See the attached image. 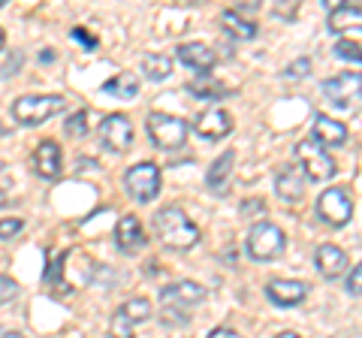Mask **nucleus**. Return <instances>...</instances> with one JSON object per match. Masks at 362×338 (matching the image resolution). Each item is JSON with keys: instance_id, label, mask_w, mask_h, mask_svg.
Here are the masks:
<instances>
[{"instance_id": "nucleus-1", "label": "nucleus", "mask_w": 362, "mask_h": 338, "mask_svg": "<svg viewBox=\"0 0 362 338\" xmlns=\"http://www.w3.org/2000/svg\"><path fill=\"white\" fill-rule=\"evenodd\" d=\"M154 230H157V239L166 247H173V251H190L199 242V227L178 206H166L157 211Z\"/></svg>"}, {"instance_id": "nucleus-2", "label": "nucleus", "mask_w": 362, "mask_h": 338, "mask_svg": "<svg viewBox=\"0 0 362 338\" xmlns=\"http://www.w3.org/2000/svg\"><path fill=\"white\" fill-rule=\"evenodd\" d=\"M296 166L302 169L305 182H329L338 175V163L332 161V154L320 148L314 139H302L296 145Z\"/></svg>"}, {"instance_id": "nucleus-3", "label": "nucleus", "mask_w": 362, "mask_h": 338, "mask_svg": "<svg viewBox=\"0 0 362 338\" xmlns=\"http://www.w3.org/2000/svg\"><path fill=\"white\" fill-rule=\"evenodd\" d=\"M145 127H148L151 142L157 145V148H163V151L185 148L187 133H190V124L175 118V115H169V112H151L148 121H145Z\"/></svg>"}, {"instance_id": "nucleus-4", "label": "nucleus", "mask_w": 362, "mask_h": 338, "mask_svg": "<svg viewBox=\"0 0 362 338\" xmlns=\"http://www.w3.org/2000/svg\"><path fill=\"white\" fill-rule=\"evenodd\" d=\"M287 247V235L281 227H275V223L269 221H259L251 227V233H247V257L257 263H269L275 260V257L284 254Z\"/></svg>"}, {"instance_id": "nucleus-5", "label": "nucleus", "mask_w": 362, "mask_h": 338, "mask_svg": "<svg viewBox=\"0 0 362 338\" xmlns=\"http://www.w3.org/2000/svg\"><path fill=\"white\" fill-rule=\"evenodd\" d=\"M317 218H320L326 227L341 230L344 223L354 218V197H350V187H326L320 197H317Z\"/></svg>"}, {"instance_id": "nucleus-6", "label": "nucleus", "mask_w": 362, "mask_h": 338, "mask_svg": "<svg viewBox=\"0 0 362 338\" xmlns=\"http://www.w3.org/2000/svg\"><path fill=\"white\" fill-rule=\"evenodd\" d=\"M64 109V97L61 94H40V97H18L13 103V118L21 127H37V124L49 121L52 115H58Z\"/></svg>"}, {"instance_id": "nucleus-7", "label": "nucleus", "mask_w": 362, "mask_h": 338, "mask_svg": "<svg viewBox=\"0 0 362 338\" xmlns=\"http://www.w3.org/2000/svg\"><path fill=\"white\" fill-rule=\"evenodd\" d=\"M323 97L341 112L362 109V73H338L323 82Z\"/></svg>"}, {"instance_id": "nucleus-8", "label": "nucleus", "mask_w": 362, "mask_h": 338, "mask_svg": "<svg viewBox=\"0 0 362 338\" xmlns=\"http://www.w3.org/2000/svg\"><path fill=\"white\" fill-rule=\"evenodd\" d=\"M124 187H127V194L136 202H151L157 194H160V187H163L160 166L151 163V161H142V163L130 166L127 173H124Z\"/></svg>"}, {"instance_id": "nucleus-9", "label": "nucleus", "mask_w": 362, "mask_h": 338, "mask_svg": "<svg viewBox=\"0 0 362 338\" xmlns=\"http://www.w3.org/2000/svg\"><path fill=\"white\" fill-rule=\"evenodd\" d=\"M100 142L106 145L109 151H127L133 145V124L127 115H121V112H115V115H106L103 121H100Z\"/></svg>"}, {"instance_id": "nucleus-10", "label": "nucleus", "mask_w": 362, "mask_h": 338, "mask_svg": "<svg viewBox=\"0 0 362 338\" xmlns=\"http://www.w3.org/2000/svg\"><path fill=\"white\" fill-rule=\"evenodd\" d=\"M160 302L163 308H178V311L194 308L199 302H206V287L197 284V281H175V284L163 287Z\"/></svg>"}, {"instance_id": "nucleus-11", "label": "nucleus", "mask_w": 362, "mask_h": 338, "mask_svg": "<svg viewBox=\"0 0 362 338\" xmlns=\"http://www.w3.org/2000/svg\"><path fill=\"white\" fill-rule=\"evenodd\" d=\"M266 296H269L272 305L293 308V305H299V302H305L308 284H305V281H293V278H272L266 284Z\"/></svg>"}, {"instance_id": "nucleus-12", "label": "nucleus", "mask_w": 362, "mask_h": 338, "mask_svg": "<svg viewBox=\"0 0 362 338\" xmlns=\"http://www.w3.org/2000/svg\"><path fill=\"white\" fill-rule=\"evenodd\" d=\"M175 58L181 66H187V70H194L199 76H209L214 70V64H218V54L206 42H185V46L175 49Z\"/></svg>"}, {"instance_id": "nucleus-13", "label": "nucleus", "mask_w": 362, "mask_h": 338, "mask_svg": "<svg viewBox=\"0 0 362 338\" xmlns=\"http://www.w3.org/2000/svg\"><path fill=\"white\" fill-rule=\"evenodd\" d=\"M30 161H33V169H37L40 178H45V182H54V178L61 175V163H64L61 145L54 139H42L37 145V151H33Z\"/></svg>"}, {"instance_id": "nucleus-14", "label": "nucleus", "mask_w": 362, "mask_h": 338, "mask_svg": "<svg viewBox=\"0 0 362 338\" xmlns=\"http://www.w3.org/2000/svg\"><path fill=\"white\" fill-rule=\"evenodd\" d=\"M305 175H302V169L296 163H287V166H281L278 173H275V190H278V197L284 199V202H299L305 197Z\"/></svg>"}, {"instance_id": "nucleus-15", "label": "nucleus", "mask_w": 362, "mask_h": 338, "mask_svg": "<svg viewBox=\"0 0 362 338\" xmlns=\"http://www.w3.org/2000/svg\"><path fill=\"white\" fill-rule=\"evenodd\" d=\"M314 263H317V272H320L326 281H335V278H341V272L347 269V254L338 245L326 242L314 251Z\"/></svg>"}, {"instance_id": "nucleus-16", "label": "nucleus", "mask_w": 362, "mask_h": 338, "mask_svg": "<svg viewBox=\"0 0 362 338\" xmlns=\"http://www.w3.org/2000/svg\"><path fill=\"white\" fill-rule=\"evenodd\" d=\"M115 245L121 247L124 254H136L145 247V230H142V221L136 215H124L115 227Z\"/></svg>"}, {"instance_id": "nucleus-17", "label": "nucleus", "mask_w": 362, "mask_h": 338, "mask_svg": "<svg viewBox=\"0 0 362 338\" xmlns=\"http://www.w3.org/2000/svg\"><path fill=\"white\" fill-rule=\"evenodd\" d=\"M320 148H341L347 142V127L341 121H335L329 115H317L314 118V136H311Z\"/></svg>"}, {"instance_id": "nucleus-18", "label": "nucleus", "mask_w": 362, "mask_h": 338, "mask_svg": "<svg viewBox=\"0 0 362 338\" xmlns=\"http://www.w3.org/2000/svg\"><path fill=\"white\" fill-rule=\"evenodd\" d=\"M194 130L199 133L202 139H223L226 133L233 130V118L226 115L223 109H206L202 115L197 118Z\"/></svg>"}, {"instance_id": "nucleus-19", "label": "nucleus", "mask_w": 362, "mask_h": 338, "mask_svg": "<svg viewBox=\"0 0 362 338\" xmlns=\"http://www.w3.org/2000/svg\"><path fill=\"white\" fill-rule=\"evenodd\" d=\"M233 163H235V151H223L218 161L209 166L206 173V187L211 194H223L226 185H230V175H233Z\"/></svg>"}, {"instance_id": "nucleus-20", "label": "nucleus", "mask_w": 362, "mask_h": 338, "mask_svg": "<svg viewBox=\"0 0 362 338\" xmlns=\"http://www.w3.org/2000/svg\"><path fill=\"white\" fill-rule=\"evenodd\" d=\"M362 30V6H350V4H338L329 13V30L332 33H344V30Z\"/></svg>"}, {"instance_id": "nucleus-21", "label": "nucleus", "mask_w": 362, "mask_h": 338, "mask_svg": "<svg viewBox=\"0 0 362 338\" xmlns=\"http://www.w3.org/2000/svg\"><path fill=\"white\" fill-rule=\"evenodd\" d=\"M221 21H223L226 33L235 37V40H254L257 37V25H254V21H247L242 13H235V9H223Z\"/></svg>"}, {"instance_id": "nucleus-22", "label": "nucleus", "mask_w": 362, "mask_h": 338, "mask_svg": "<svg viewBox=\"0 0 362 338\" xmlns=\"http://www.w3.org/2000/svg\"><path fill=\"white\" fill-rule=\"evenodd\" d=\"M142 76L148 78V82H166V78L173 76V58H166V54H145Z\"/></svg>"}, {"instance_id": "nucleus-23", "label": "nucleus", "mask_w": 362, "mask_h": 338, "mask_svg": "<svg viewBox=\"0 0 362 338\" xmlns=\"http://www.w3.org/2000/svg\"><path fill=\"white\" fill-rule=\"evenodd\" d=\"M187 91L194 97H199V100H221L226 94V88L214 76H197L194 82L187 85Z\"/></svg>"}, {"instance_id": "nucleus-24", "label": "nucleus", "mask_w": 362, "mask_h": 338, "mask_svg": "<svg viewBox=\"0 0 362 338\" xmlns=\"http://www.w3.org/2000/svg\"><path fill=\"white\" fill-rule=\"evenodd\" d=\"M103 91H106V94H115V97H121V100H133L136 94H139V82H136L130 73H121L118 78H112V82L103 85Z\"/></svg>"}, {"instance_id": "nucleus-25", "label": "nucleus", "mask_w": 362, "mask_h": 338, "mask_svg": "<svg viewBox=\"0 0 362 338\" xmlns=\"http://www.w3.org/2000/svg\"><path fill=\"white\" fill-rule=\"evenodd\" d=\"M121 311H124V317H127L133 326H139V323H145L151 317V302L148 299H142V296H136V299H127L121 305Z\"/></svg>"}, {"instance_id": "nucleus-26", "label": "nucleus", "mask_w": 362, "mask_h": 338, "mask_svg": "<svg viewBox=\"0 0 362 338\" xmlns=\"http://www.w3.org/2000/svg\"><path fill=\"white\" fill-rule=\"evenodd\" d=\"M332 52H335V58H341V61L362 64V42H359V40H350V37L338 40L335 46H332Z\"/></svg>"}, {"instance_id": "nucleus-27", "label": "nucleus", "mask_w": 362, "mask_h": 338, "mask_svg": "<svg viewBox=\"0 0 362 338\" xmlns=\"http://www.w3.org/2000/svg\"><path fill=\"white\" fill-rule=\"evenodd\" d=\"M133 332H136V326L124 317V311L118 308L109 320V338H133Z\"/></svg>"}, {"instance_id": "nucleus-28", "label": "nucleus", "mask_w": 362, "mask_h": 338, "mask_svg": "<svg viewBox=\"0 0 362 338\" xmlns=\"http://www.w3.org/2000/svg\"><path fill=\"white\" fill-rule=\"evenodd\" d=\"M66 133H70V136H85L88 133V112L85 109H78L66 118Z\"/></svg>"}, {"instance_id": "nucleus-29", "label": "nucleus", "mask_w": 362, "mask_h": 338, "mask_svg": "<svg viewBox=\"0 0 362 338\" xmlns=\"http://www.w3.org/2000/svg\"><path fill=\"white\" fill-rule=\"evenodd\" d=\"M21 230H25V221L21 218H4L0 221V239H13V235H18Z\"/></svg>"}, {"instance_id": "nucleus-30", "label": "nucleus", "mask_w": 362, "mask_h": 338, "mask_svg": "<svg viewBox=\"0 0 362 338\" xmlns=\"http://www.w3.org/2000/svg\"><path fill=\"white\" fill-rule=\"evenodd\" d=\"M18 296V284L13 278H6V275H0V305H6V302H13Z\"/></svg>"}, {"instance_id": "nucleus-31", "label": "nucleus", "mask_w": 362, "mask_h": 338, "mask_svg": "<svg viewBox=\"0 0 362 338\" xmlns=\"http://www.w3.org/2000/svg\"><path fill=\"white\" fill-rule=\"evenodd\" d=\"M347 293L350 296H362V263H356L354 269H350V275H347Z\"/></svg>"}, {"instance_id": "nucleus-32", "label": "nucleus", "mask_w": 362, "mask_h": 338, "mask_svg": "<svg viewBox=\"0 0 362 338\" xmlns=\"http://www.w3.org/2000/svg\"><path fill=\"white\" fill-rule=\"evenodd\" d=\"M305 73H311V61H308V58H296V61H293L287 70H284L287 78H299V76H305Z\"/></svg>"}, {"instance_id": "nucleus-33", "label": "nucleus", "mask_w": 362, "mask_h": 338, "mask_svg": "<svg viewBox=\"0 0 362 338\" xmlns=\"http://www.w3.org/2000/svg\"><path fill=\"white\" fill-rule=\"evenodd\" d=\"M209 338H242L235 330H230V326H218V330H211Z\"/></svg>"}, {"instance_id": "nucleus-34", "label": "nucleus", "mask_w": 362, "mask_h": 338, "mask_svg": "<svg viewBox=\"0 0 362 338\" xmlns=\"http://www.w3.org/2000/svg\"><path fill=\"white\" fill-rule=\"evenodd\" d=\"M73 37H76L78 42H88V46H90V49H94V46H97V40H94V37H90V33H85V30H78V28L73 30Z\"/></svg>"}, {"instance_id": "nucleus-35", "label": "nucleus", "mask_w": 362, "mask_h": 338, "mask_svg": "<svg viewBox=\"0 0 362 338\" xmlns=\"http://www.w3.org/2000/svg\"><path fill=\"white\" fill-rule=\"evenodd\" d=\"M0 338H25V335L16 332V330H0Z\"/></svg>"}, {"instance_id": "nucleus-36", "label": "nucleus", "mask_w": 362, "mask_h": 338, "mask_svg": "<svg viewBox=\"0 0 362 338\" xmlns=\"http://www.w3.org/2000/svg\"><path fill=\"white\" fill-rule=\"evenodd\" d=\"M275 338H302V335L299 332H278Z\"/></svg>"}, {"instance_id": "nucleus-37", "label": "nucleus", "mask_w": 362, "mask_h": 338, "mask_svg": "<svg viewBox=\"0 0 362 338\" xmlns=\"http://www.w3.org/2000/svg\"><path fill=\"white\" fill-rule=\"evenodd\" d=\"M4 42H6V33H4V28H0V49H4Z\"/></svg>"}, {"instance_id": "nucleus-38", "label": "nucleus", "mask_w": 362, "mask_h": 338, "mask_svg": "<svg viewBox=\"0 0 362 338\" xmlns=\"http://www.w3.org/2000/svg\"><path fill=\"white\" fill-rule=\"evenodd\" d=\"M0 6H4V0H0Z\"/></svg>"}]
</instances>
